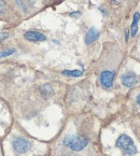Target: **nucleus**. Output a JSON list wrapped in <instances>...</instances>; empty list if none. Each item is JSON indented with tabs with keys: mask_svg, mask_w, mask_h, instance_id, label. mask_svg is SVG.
Here are the masks:
<instances>
[{
	"mask_svg": "<svg viewBox=\"0 0 140 156\" xmlns=\"http://www.w3.org/2000/svg\"><path fill=\"white\" fill-rule=\"evenodd\" d=\"M64 76H74V78H78V76H81L83 74V71L81 70H64L62 72Z\"/></svg>",
	"mask_w": 140,
	"mask_h": 156,
	"instance_id": "nucleus-10",
	"label": "nucleus"
},
{
	"mask_svg": "<svg viewBox=\"0 0 140 156\" xmlns=\"http://www.w3.org/2000/svg\"><path fill=\"white\" fill-rule=\"evenodd\" d=\"M80 12H72V13H70V14H69V15H70V16H72V17H77V16H79V15H80Z\"/></svg>",
	"mask_w": 140,
	"mask_h": 156,
	"instance_id": "nucleus-14",
	"label": "nucleus"
},
{
	"mask_svg": "<svg viewBox=\"0 0 140 156\" xmlns=\"http://www.w3.org/2000/svg\"><path fill=\"white\" fill-rule=\"evenodd\" d=\"M121 82H122V84L124 85L125 87H128V88L133 87V86H135L138 82L137 74L134 73L133 71L125 72V73L121 76Z\"/></svg>",
	"mask_w": 140,
	"mask_h": 156,
	"instance_id": "nucleus-5",
	"label": "nucleus"
},
{
	"mask_svg": "<svg viewBox=\"0 0 140 156\" xmlns=\"http://www.w3.org/2000/svg\"><path fill=\"white\" fill-rule=\"evenodd\" d=\"M31 142L25 138L16 137L12 141V147L16 155H24V154L28 153L31 150Z\"/></svg>",
	"mask_w": 140,
	"mask_h": 156,
	"instance_id": "nucleus-3",
	"label": "nucleus"
},
{
	"mask_svg": "<svg viewBox=\"0 0 140 156\" xmlns=\"http://www.w3.org/2000/svg\"><path fill=\"white\" fill-rule=\"evenodd\" d=\"M8 38H9V34H8V32H5V31L0 32V42L5 41V40L8 39Z\"/></svg>",
	"mask_w": 140,
	"mask_h": 156,
	"instance_id": "nucleus-12",
	"label": "nucleus"
},
{
	"mask_svg": "<svg viewBox=\"0 0 140 156\" xmlns=\"http://www.w3.org/2000/svg\"><path fill=\"white\" fill-rule=\"evenodd\" d=\"M115 145H117V147L121 149L125 155L131 156V155H135V154L137 153V147H136V145L134 144V141L131 140L127 135L120 136V137L117 138Z\"/></svg>",
	"mask_w": 140,
	"mask_h": 156,
	"instance_id": "nucleus-2",
	"label": "nucleus"
},
{
	"mask_svg": "<svg viewBox=\"0 0 140 156\" xmlns=\"http://www.w3.org/2000/svg\"><path fill=\"white\" fill-rule=\"evenodd\" d=\"M59 150H62L65 155L69 154L70 156H82L90 152L91 140L84 133L79 131L67 133L60 139Z\"/></svg>",
	"mask_w": 140,
	"mask_h": 156,
	"instance_id": "nucleus-1",
	"label": "nucleus"
},
{
	"mask_svg": "<svg viewBox=\"0 0 140 156\" xmlns=\"http://www.w3.org/2000/svg\"><path fill=\"white\" fill-rule=\"evenodd\" d=\"M15 52L14 48H8V50H5V51H1L0 52V58H3V57H7V56H10Z\"/></svg>",
	"mask_w": 140,
	"mask_h": 156,
	"instance_id": "nucleus-11",
	"label": "nucleus"
},
{
	"mask_svg": "<svg viewBox=\"0 0 140 156\" xmlns=\"http://www.w3.org/2000/svg\"><path fill=\"white\" fill-rule=\"evenodd\" d=\"M137 103L139 105V107H140V94L137 96Z\"/></svg>",
	"mask_w": 140,
	"mask_h": 156,
	"instance_id": "nucleus-16",
	"label": "nucleus"
},
{
	"mask_svg": "<svg viewBox=\"0 0 140 156\" xmlns=\"http://www.w3.org/2000/svg\"><path fill=\"white\" fill-rule=\"evenodd\" d=\"M139 20H140V14L138 13V12H136V13L134 14L133 23H131V37H135L136 34H137L138 23H139Z\"/></svg>",
	"mask_w": 140,
	"mask_h": 156,
	"instance_id": "nucleus-8",
	"label": "nucleus"
},
{
	"mask_svg": "<svg viewBox=\"0 0 140 156\" xmlns=\"http://www.w3.org/2000/svg\"><path fill=\"white\" fill-rule=\"evenodd\" d=\"M115 78V71H110V70H105L100 73L99 80L103 87L109 90L113 86V81Z\"/></svg>",
	"mask_w": 140,
	"mask_h": 156,
	"instance_id": "nucleus-4",
	"label": "nucleus"
},
{
	"mask_svg": "<svg viewBox=\"0 0 140 156\" xmlns=\"http://www.w3.org/2000/svg\"><path fill=\"white\" fill-rule=\"evenodd\" d=\"M40 90H41V94L43 95L44 97L51 96V95H52L54 93L53 88H52V86H51L50 84H44V85H42L41 87H40Z\"/></svg>",
	"mask_w": 140,
	"mask_h": 156,
	"instance_id": "nucleus-9",
	"label": "nucleus"
},
{
	"mask_svg": "<svg viewBox=\"0 0 140 156\" xmlns=\"http://www.w3.org/2000/svg\"><path fill=\"white\" fill-rule=\"evenodd\" d=\"M3 11H5V3L2 0H0V13H2Z\"/></svg>",
	"mask_w": 140,
	"mask_h": 156,
	"instance_id": "nucleus-13",
	"label": "nucleus"
},
{
	"mask_svg": "<svg viewBox=\"0 0 140 156\" xmlns=\"http://www.w3.org/2000/svg\"><path fill=\"white\" fill-rule=\"evenodd\" d=\"M128 38H129V32H128V30H126V32H125V41H127Z\"/></svg>",
	"mask_w": 140,
	"mask_h": 156,
	"instance_id": "nucleus-15",
	"label": "nucleus"
},
{
	"mask_svg": "<svg viewBox=\"0 0 140 156\" xmlns=\"http://www.w3.org/2000/svg\"><path fill=\"white\" fill-rule=\"evenodd\" d=\"M26 40L31 42H41V41H45V36L41 32L38 31H34V30H30V31H27L25 34H24Z\"/></svg>",
	"mask_w": 140,
	"mask_h": 156,
	"instance_id": "nucleus-6",
	"label": "nucleus"
},
{
	"mask_svg": "<svg viewBox=\"0 0 140 156\" xmlns=\"http://www.w3.org/2000/svg\"><path fill=\"white\" fill-rule=\"evenodd\" d=\"M99 38V30L95 27H91L87 30L86 34H85V43L87 45L94 43L95 41H97V39Z\"/></svg>",
	"mask_w": 140,
	"mask_h": 156,
	"instance_id": "nucleus-7",
	"label": "nucleus"
}]
</instances>
